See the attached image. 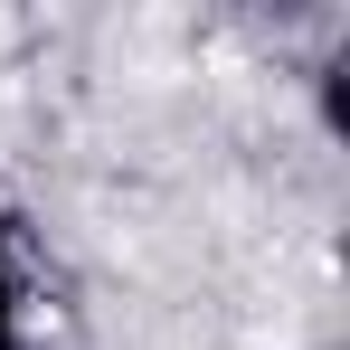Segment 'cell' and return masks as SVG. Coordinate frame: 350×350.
Wrapping results in <instances>:
<instances>
[{
  "label": "cell",
  "instance_id": "obj_1",
  "mask_svg": "<svg viewBox=\"0 0 350 350\" xmlns=\"http://www.w3.org/2000/svg\"><path fill=\"white\" fill-rule=\"evenodd\" d=\"M322 123L350 133V66H322Z\"/></svg>",
  "mask_w": 350,
  "mask_h": 350
},
{
  "label": "cell",
  "instance_id": "obj_2",
  "mask_svg": "<svg viewBox=\"0 0 350 350\" xmlns=\"http://www.w3.org/2000/svg\"><path fill=\"white\" fill-rule=\"evenodd\" d=\"M0 350H19V284H10V265H0Z\"/></svg>",
  "mask_w": 350,
  "mask_h": 350
},
{
  "label": "cell",
  "instance_id": "obj_3",
  "mask_svg": "<svg viewBox=\"0 0 350 350\" xmlns=\"http://www.w3.org/2000/svg\"><path fill=\"white\" fill-rule=\"evenodd\" d=\"M10 246H19V218H10V208H0V265H10Z\"/></svg>",
  "mask_w": 350,
  "mask_h": 350
}]
</instances>
